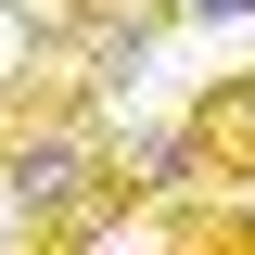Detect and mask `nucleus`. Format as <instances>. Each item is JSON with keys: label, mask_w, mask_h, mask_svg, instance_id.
Wrapping results in <instances>:
<instances>
[{"label": "nucleus", "mask_w": 255, "mask_h": 255, "mask_svg": "<svg viewBox=\"0 0 255 255\" xmlns=\"http://www.w3.org/2000/svg\"><path fill=\"white\" fill-rule=\"evenodd\" d=\"M179 153H191L204 191H255V64L179 102Z\"/></svg>", "instance_id": "nucleus-1"}, {"label": "nucleus", "mask_w": 255, "mask_h": 255, "mask_svg": "<svg viewBox=\"0 0 255 255\" xmlns=\"http://www.w3.org/2000/svg\"><path fill=\"white\" fill-rule=\"evenodd\" d=\"M179 26H255V0H179Z\"/></svg>", "instance_id": "nucleus-2"}, {"label": "nucleus", "mask_w": 255, "mask_h": 255, "mask_svg": "<svg viewBox=\"0 0 255 255\" xmlns=\"http://www.w3.org/2000/svg\"><path fill=\"white\" fill-rule=\"evenodd\" d=\"M0 255H26V243H0Z\"/></svg>", "instance_id": "nucleus-3"}]
</instances>
